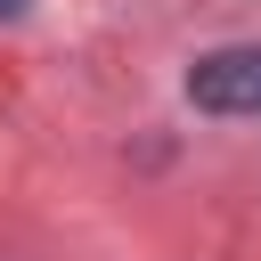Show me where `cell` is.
<instances>
[{"mask_svg": "<svg viewBox=\"0 0 261 261\" xmlns=\"http://www.w3.org/2000/svg\"><path fill=\"white\" fill-rule=\"evenodd\" d=\"M16 8H24V0H0V16H16Z\"/></svg>", "mask_w": 261, "mask_h": 261, "instance_id": "obj_2", "label": "cell"}, {"mask_svg": "<svg viewBox=\"0 0 261 261\" xmlns=\"http://www.w3.org/2000/svg\"><path fill=\"white\" fill-rule=\"evenodd\" d=\"M188 106H204V114H261V41L196 57L188 65Z\"/></svg>", "mask_w": 261, "mask_h": 261, "instance_id": "obj_1", "label": "cell"}]
</instances>
